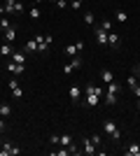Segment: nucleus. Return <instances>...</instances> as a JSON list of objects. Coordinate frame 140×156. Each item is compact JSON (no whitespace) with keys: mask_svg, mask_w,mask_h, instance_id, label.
Wrapping results in <instances>:
<instances>
[{"mask_svg":"<svg viewBox=\"0 0 140 156\" xmlns=\"http://www.w3.org/2000/svg\"><path fill=\"white\" fill-rule=\"evenodd\" d=\"M103 96H105V91H103L100 86L87 84V89H84V105H87V107H98Z\"/></svg>","mask_w":140,"mask_h":156,"instance_id":"f257e3e1","label":"nucleus"},{"mask_svg":"<svg viewBox=\"0 0 140 156\" xmlns=\"http://www.w3.org/2000/svg\"><path fill=\"white\" fill-rule=\"evenodd\" d=\"M103 128H105L107 130V135H110V137H112V140H114V142H117V140H119V126H117V124H114V121H112V119H107V121H105V124H103Z\"/></svg>","mask_w":140,"mask_h":156,"instance_id":"f03ea898","label":"nucleus"},{"mask_svg":"<svg viewBox=\"0 0 140 156\" xmlns=\"http://www.w3.org/2000/svg\"><path fill=\"white\" fill-rule=\"evenodd\" d=\"M63 51H66V56H77V54L84 51V42H82V40H77V42H73V44H68Z\"/></svg>","mask_w":140,"mask_h":156,"instance_id":"7ed1b4c3","label":"nucleus"},{"mask_svg":"<svg viewBox=\"0 0 140 156\" xmlns=\"http://www.w3.org/2000/svg\"><path fill=\"white\" fill-rule=\"evenodd\" d=\"M35 42L40 47V54H47V49L52 44V35H35Z\"/></svg>","mask_w":140,"mask_h":156,"instance_id":"20e7f679","label":"nucleus"},{"mask_svg":"<svg viewBox=\"0 0 140 156\" xmlns=\"http://www.w3.org/2000/svg\"><path fill=\"white\" fill-rule=\"evenodd\" d=\"M19 154H21V149L16 144H12V142H5L2 149H0V156H19Z\"/></svg>","mask_w":140,"mask_h":156,"instance_id":"39448f33","label":"nucleus"},{"mask_svg":"<svg viewBox=\"0 0 140 156\" xmlns=\"http://www.w3.org/2000/svg\"><path fill=\"white\" fill-rule=\"evenodd\" d=\"M82 154H87V156H91V154H98V147L89 140V137H82Z\"/></svg>","mask_w":140,"mask_h":156,"instance_id":"423d86ee","label":"nucleus"},{"mask_svg":"<svg viewBox=\"0 0 140 156\" xmlns=\"http://www.w3.org/2000/svg\"><path fill=\"white\" fill-rule=\"evenodd\" d=\"M93 37H96V42H98L100 47H107V33L103 30L100 26H96V28H93Z\"/></svg>","mask_w":140,"mask_h":156,"instance_id":"0eeeda50","label":"nucleus"},{"mask_svg":"<svg viewBox=\"0 0 140 156\" xmlns=\"http://www.w3.org/2000/svg\"><path fill=\"white\" fill-rule=\"evenodd\" d=\"M119 44H121V35H119V33H114V30H110V33H107V47L119 49Z\"/></svg>","mask_w":140,"mask_h":156,"instance_id":"6e6552de","label":"nucleus"},{"mask_svg":"<svg viewBox=\"0 0 140 156\" xmlns=\"http://www.w3.org/2000/svg\"><path fill=\"white\" fill-rule=\"evenodd\" d=\"M7 70L14 72V75H23V72H26V65H23V63H14V61H9V63H7Z\"/></svg>","mask_w":140,"mask_h":156,"instance_id":"1a4fd4ad","label":"nucleus"},{"mask_svg":"<svg viewBox=\"0 0 140 156\" xmlns=\"http://www.w3.org/2000/svg\"><path fill=\"white\" fill-rule=\"evenodd\" d=\"M124 154L126 156H140V144L138 142H128L126 149H124Z\"/></svg>","mask_w":140,"mask_h":156,"instance_id":"9d476101","label":"nucleus"},{"mask_svg":"<svg viewBox=\"0 0 140 156\" xmlns=\"http://www.w3.org/2000/svg\"><path fill=\"white\" fill-rule=\"evenodd\" d=\"M23 51H26V54H40V47H38L35 37H33V40H28L26 44H23Z\"/></svg>","mask_w":140,"mask_h":156,"instance_id":"9b49d317","label":"nucleus"},{"mask_svg":"<svg viewBox=\"0 0 140 156\" xmlns=\"http://www.w3.org/2000/svg\"><path fill=\"white\" fill-rule=\"evenodd\" d=\"M9 89H12V96H14V98H23V89L19 86V82H16V79H9Z\"/></svg>","mask_w":140,"mask_h":156,"instance_id":"f8f14e48","label":"nucleus"},{"mask_svg":"<svg viewBox=\"0 0 140 156\" xmlns=\"http://www.w3.org/2000/svg\"><path fill=\"white\" fill-rule=\"evenodd\" d=\"M80 98H82V89L77 84H73L70 86V100H73V103H80Z\"/></svg>","mask_w":140,"mask_h":156,"instance_id":"ddd939ff","label":"nucleus"},{"mask_svg":"<svg viewBox=\"0 0 140 156\" xmlns=\"http://www.w3.org/2000/svg\"><path fill=\"white\" fill-rule=\"evenodd\" d=\"M103 103H105V105H110V107H112V105H117V93L105 91V96H103Z\"/></svg>","mask_w":140,"mask_h":156,"instance_id":"4468645a","label":"nucleus"},{"mask_svg":"<svg viewBox=\"0 0 140 156\" xmlns=\"http://www.w3.org/2000/svg\"><path fill=\"white\" fill-rule=\"evenodd\" d=\"M12 54H14V49H12L9 42H2V44H0V56H12Z\"/></svg>","mask_w":140,"mask_h":156,"instance_id":"2eb2a0df","label":"nucleus"},{"mask_svg":"<svg viewBox=\"0 0 140 156\" xmlns=\"http://www.w3.org/2000/svg\"><path fill=\"white\" fill-rule=\"evenodd\" d=\"M12 61H14V63H23V65H26V51H14Z\"/></svg>","mask_w":140,"mask_h":156,"instance_id":"dca6fc26","label":"nucleus"},{"mask_svg":"<svg viewBox=\"0 0 140 156\" xmlns=\"http://www.w3.org/2000/svg\"><path fill=\"white\" fill-rule=\"evenodd\" d=\"M12 114V107H9V103H0V117L5 119V117H9Z\"/></svg>","mask_w":140,"mask_h":156,"instance_id":"f3484780","label":"nucleus"},{"mask_svg":"<svg viewBox=\"0 0 140 156\" xmlns=\"http://www.w3.org/2000/svg\"><path fill=\"white\" fill-rule=\"evenodd\" d=\"M112 79H114V75L110 70H103V72H100V82H103V84H110Z\"/></svg>","mask_w":140,"mask_h":156,"instance_id":"a211bd4d","label":"nucleus"},{"mask_svg":"<svg viewBox=\"0 0 140 156\" xmlns=\"http://www.w3.org/2000/svg\"><path fill=\"white\" fill-rule=\"evenodd\" d=\"M14 37H16V28H7L5 30V42H14Z\"/></svg>","mask_w":140,"mask_h":156,"instance_id":"6ab92c4d","label":"nucleus"},{"mask_svg":"<svg viewBox=\"0 0 140 156\" xmlns=\"http://www.w3.org/2000/svg\"><path fill=\"white\" fill-rule=\"evenodd\" d=\"M107 91H110V93H119V91H121V84H119V82H114V79H112V82L107 84Z\"/></svg>","mask_w":140,"mask_h":156,"instance_id":"aec40b11","label":"nucleus"},{"mask_svg":"<svg viewBox=\"0 0 140 156\" xmlns=\"http://www.w3.org/2000/svg\"><path fill=\"white\" fill-rule=\"evenodd\" d=\"M70 65H73V70H80V68H82V56H80V54L70 58Z\"/></svg>","mask_w":140,"mask_h":156,"instance_id":"412c9836","label":"nucleus"},{"mask_svg":"<svg viewBox=\"0 0 140 156\" xmlns=\"http://www.w3.org/2000/svg\"><path fill=\"white\" fill-rule=\"evenodd\" d=\"M114 19L119 21V23H126L128 16H126V12H124V9H117V12H114Z\"/></svg>","mask_w":140,"mask_h":156,"instance_id":"4be33fe9","label":"nucleus"},{"mask_svg":"<svg viewBox=\"0 0 140 156\" xmlns=\"http://www.w3.org/2000/svg\"><path fill=\"white\" fill-rule=\"evenodd\" d=\"M7 28H12V21L7 19V16H0V30L5 33V30H7Z\"/></svg>","mask_w":140,"mask_h":156,"instance_id":"5701e85b","label":"nucleus"},{"mask_svg":"<svg viewBox=\"0 0 140 156\" xmlns=\"http://www.w3.org/2000/svg\"><path fill=\"white\" fill-rule=\"evenodd\" d=\"M59 144H63V147H70V144H73V137H70V135H59Z\"/></svg>","mask_w":140,"mask_h":156,"instance_id":"b1692460","label":"nucleus"},{"mask_svg":"<svg viewBox=\"0 0 140 156\" xmlns=\"http://www.w3.org/2000/svg\"><path fill=\"white\" fill-rule=\"evenodd\" d=\"M126 84L131 86V89H135V86H138V77H135V72H133V75H128V77H126Z\"/></svg>","mask_w":140,"mask_h":156,"instance_id":"393cba45","label":"nucleus"},{"mask_svg":"<svg viewBox=\"0 0 140 156\" xmlns=\"http://www.w3.org/2000/svg\"><path fill=\"white\" fill-rule=\"evenodd\" d=\"M52 156H70V149H52Z\"/></svg>","mask_w":140,"mask_h":156,"instance_id":"a878e982","label":"nucleus"},{"mask_svg":"<svg viewBox=\"0 0 140 156\" xmlns=\"http://www.w3.org/2000/svg\"><path fill=\"white\" fill-rule=\"evenodd\" d=\"M89 140H91V142L96 144L98 149H103V140H100V135H91V137H89Z\"/></svg>","mask_w":140,"mask_h":156,"instance_id":"bb28decb","label":"nucleus"},{"mask_svg":"<svg viewBox=\"0 0 140 156\" xmlns=\"http://www.w3.org/2000/svg\"><path fill=\"white\" fill-rule=\"evenodd\" d=\"M100 28H103L105 33H110V30H112V21H110V19H105L103 23H100Z\"/></svg>","mask_w":140,"mask_h":156,"instance_id":"cd10ccee","label":"nucleus"},{"mask_svg":"<svg viewBox=\"0 0 140 156\" xmlns=\"http://www.w3.org/2000/svg\"><path fill=\"white\" fill-rule=\"evenodd\" d=\"M93 19H96V16H93L91 12H87V14H84V23H87V26H93Z\"/></svg>","mask_w":140,"mask_h":156,"instance_id":"c85d7f7f","label":"nucleus"},{"mask_svg":"<svg viewBox=\"0 0 140 156\" xmlns=\"http://www.w3.org/2000/svg\"><path fill=\"white\" fill-rule=\"evenodd\" d=\"M31 16H33V19H40V7H33V9H31Z\"/></svg>","mask_w":140,"mask_h":156,"instance_id":"c756f323","label":"nucleus"},{"mask_svg":"<svg viewBox=\"0 0 140 156\" xmlns=\"http://www.w3.org/2000/svg\"><path fill=\"white\" fill-rule=\"evenodd\" d=\"M82 2H84V0H73V2H70V7H73V9H80Z\"/></svg>","mask_w":140,"mask_h":156,"instance_id":"7c9ffc66","label":"nucleus"},{"mask_svg":"<svg viewBox=\"0 0 140 156\" xmlns=\"http://www.w3.org/2000/svg\"><path fill=\"white\" fill-rule=\"evenodd\" d=\"M56 7H61V9H66V7H68V0H59V2H56Z\"/></svg>","mask_w":140,"mask_h":156,"instance_id":"2f4dec72","label":"nucleus"},{"mask_svg":"<svg viewBox=\"0 0 140 156\" xmlns=\"http://www.w3.org/2000/svg\"><path fill=\"white\" fill-rule=\"evenodd\" d=\"M133 93H135V98H140V84H138V86L133 89Z\"/></svg>","mask_w":140,"mask_h":156,"instance_id":"473e14b6","label":"nucleus"},{"mask_svg":"<svg viewBox=\"0 0 140 156\" xmlns=\"http://www.w3.org/2000/svg\"><path fill=\"white\" fill-rule=\"evenodd\" d=\"M5 130V121H2V117H0V133Z\"/></svg>","mask_w":140,"mask_h":156,"instance_id":"72a5a7b5","label":"nucleus"},{"mask_svg":"<svg viewBox=\"0 0 140 156\" xmlns=\"http://www.w3.org/2000/svg\"><path fill=\"white\" fill-rule=\"evenodd\" d=\"M138 110H140V98H138Z\"/></svg>","mask_w":140,"mask_h":156,"instance_id":"f704fd0d","label":"nucleus"},{"mask_svg":"<svg viewBox=\"0 0 140 156\" xmlns=\"http://www.w3.org/2000/svg\"><path fill=\"white\" fill-rule=\"evenodd\" d=\"M49 2H59V0H49Z\"/></svg>","mask_w":140,"mask_h":156,"instance_id":"c9c22d12","label":"nucleus"}]
</instances>
